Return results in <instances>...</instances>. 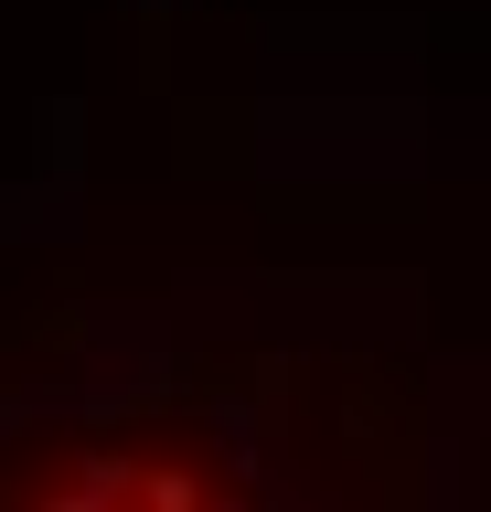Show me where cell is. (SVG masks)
<instances>
[{"mask_svg": "<svg viewBox=\"0 0 491 512\" xmlns=\"http://www.w3.org/2000/svg\"><path fill=\"white\" fill-rule=\"evenodd\" d=\"M0 512H289L235 416L129 406L0 459Z\"/></svg>", "mask_w": 491, "mask_h": 512, "instance_id": "6da1fadb", "label": "cell"}]
</instances>
